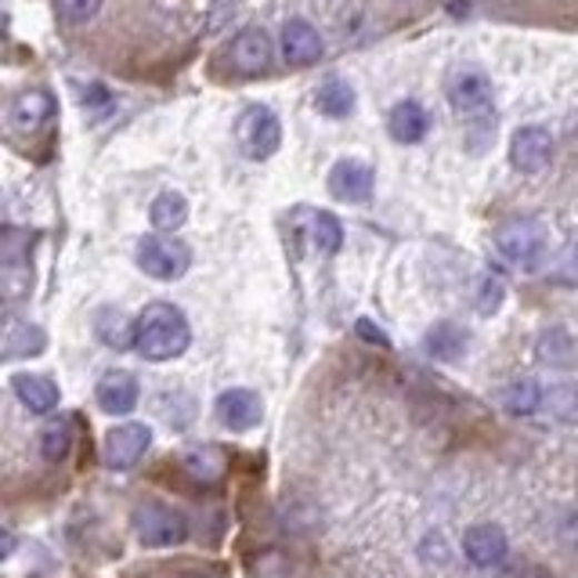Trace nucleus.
Segmentation results:
<instances>
[{"instance_id":"nucleus-27","label":"nucleus","mask_w":578,"mask_h":578,"mask_svg":"<svg viewBox=\"0 0 578 578\" xmlns=\"http://www.w3.org/2000/svg\"><path fill=\"white\" fill-rule=\"evenodd\" d=\"M502 409L510 416H535L542 409V387L535 380H514L502 390Z\"/></svg>"},{"instance_id":"nucleus-11","label":"nucleus","mask_w":578,"mask_h":578,"mask_svg":"<svg viewBox=\"0 0 578 578\" xmlns=\"http://www.w3.org/2000/svg\"><path fill=\"white\" fill-rule=\"evenodd\" d=\"M376 188V170L361 159H340L329 170V192L340 202H369Z\"/></svg>"},{"instance_id":"nucleus-13","label":"nucleus","mask_w":578,"mask_h":578,"mask_svg":"<svg viewBox=\"0 0 578 578\" xmlns=\"http://www.w3.org/2000/svg\"><path fill=\"white\" fill-rule=\"evenodd\" d=\"M554 159V138L546 127H520L510 141V163L520 173H539Z\"/></svg>"},{"instance_id":"nucleus-3","label":"nucleus","mask_w":578,"mask_h":578,"mask_svg":"<svg viewBox=\"0 0 578 578\" xmlns=\"http://www.w3.org/2000/svg\"><path fill=\"white\" fill-rule=\"evenodd\" d=\"M130 528H134V539L149 549H170L181 546L188 535V520L181 510H173L167 502H138L130 510Z\"/></svg>"},{"instance_id":"nucleus-6","label":"nucleus","mask_w":578,"mask_h":578,"mask_svg":"<svg viewBox=\"0 0 578 578\" xmlns=\"http://www.w3.org/2000/svg\"><path fill=\"white\" fill-rule=\"evenodd\" d=\"M138 268L159 282H173L192 268V250L181 239H167V236H144L138 242Z\"/></svg>"},{"instance_id":"nucleus-33","label":"nucleus","mask_w":578,"mask_h":578,"mask_svg":"<svg viewBox=\"0 0 578 578\" xmlns=\"http://www.w3.org/2000/svg\"><path fill=\"white\" fill-rule=\"evenodd\" d=\"M80 101H83V106H91V109H94V106H109L112 98H109V91H106V87H101V83H91V87H87V91L80 94Z\"/></svg>"},{"instance_id":"nucleus-10","label":"nucleus","mask_w":578,"mask_h":578,"mask_svg":"<svg viewBox=\"0 0 578 578\" xmlns=\"http://www.w3.org/2000/svg\"><path fill=\"white\" fill-rule=\"evenodd\" d=\"M271 54L275 48L265 29H242V33L228 43V62L239 77H260V72H268Z\"/></svg>"},{"instance_id":"nucleus-26","label":"nucleus","mask_w":578,"mask_h":578,"mask_svg":"<svg viewBox=\"0 0 578 578\" xmlns=\"http://www.w3.org/2000/svg\"><path fill=\"white\" fill-rule=\"evenodd\" d=\"M149 221L156 231H178L188 221V199L181 192H159L149 207Z\"/></svg>"},{"instance_id":"nucleus-9","label":"nucleus","mask_w":578,"mask_h":578,"mask_svg":"<svg viewBox=\"0 0 578 578\" xmlns=\"http://www.w3.org/2000/svg\"><path fill=\"white\" fill-rule=\"evenodd\" d=\"M0 265H4V293H8V300H22L26 289H29V236L26 231L4 228Z\"/></svg>"},{"instance_id":"nucleus-5","label":"nucleus","mask_w":578,"mask_h":578,"mask_svg":"<svg viewBox=\"0 0 578 578\" xmlns=\"http://www.w3.org/2000/svg\"><path fill=\"white\" fill-rule=\"evenodd\" d=\"M236 144L246 159H271L282 144V123L268 106H246L236 120Z\"/></svg>"},{"instance_id":"nucleus-15","label":"nucleus","mask_w":578,"mask_h":578,"mask_svg":"<svg viewBox=\"0 0 578 578\" xmlns=\"http://www.w3.org/2000/svg\"><path fill=\"white\" fill-rule=\"evenodd\" d=\"M282 58L289 66H315L318 58H322V37H318V29L303 19H289L282 26Z\"/></svg>"},{"instance_id":"nucleus-31","label":"nucleus","mask_w":578,"mask_h":578,"mask_svg":"<svg viewBox=\"0 0 578 578\" xmlns=\"http://www.w3.org/2000/svg\"><path fill=\"white\" fill-rule=\"evenodd\" d=\"M101 8V0H54V11H58V19L69 22V26H83V22H91L94 14Z\"/></svg>"},{"instance_id":"nucleus-12","label":"nucleus","mask_w":578,"mask_h":578,"mask_svg":"<svg viewBox=\"0 0 578 578\" xmlns=\"http://www.w3.org/2000/svg\"><path fill=\"white\" fill-rule=\"evenodd\" d=\"M149 445H152V430L144 423H123V427L109 430L106 467L109 470H130L144 452H149Z\"/></svg>"},{"instance_id":"nucleus-23","label":"nucleus","mask_w":578,"mask_h":578,"mask_svg":"<svg viewBox=\"0 0 578 578\" xmlns=\"http://www.w3.org/2000/svg\"><path fill=\"white\" fill-rule=\"evenodd\" d=\"M427 351L438 358V361H452L459 358L462 351H467V343H470V332L456 326V322H438L430 332H427Z\"/></svg>"},{"instance_id":"nucleus-22","label":"nucleus","mask_w":578,"mask_h":578,"mask_svg":"<svg viewBox=\"0 0 578 578\" xmlns=\"http://www.w3.org/2000/svg\"><path fill=\"white\" fill-rule=\"evenodd\" d=\"M94 332H98L101 343L112 347V351H127V347H134L138 322H130L123 311L106 308V311H98V318H94Z\"/></svg>"},{"instance_id":"nucleus-7","label":"nucleus","mask_w":578,"mask_h":578,"mask_svg":"<svg viewBox=\"0 0 578 578\" xmlns=\"http://www.w3.org/2000/svg\"><path fill=\"white\" fill-rule=\"evenodd\" d=\"M217 412V423L231 434H246L253 430L260 419H265V401H260L257 390H246V387H231L225 390L221 398L213 405Z\"/></svg>"},{"instance_id":"nucleus-29","label":"nucleus","mask_w":578,"mask_h":578,"mask_svg":"<svg viewBox=\"0 0 578 578\" xmlns=\"http://www.w3.org/2000/svg\"><path fill=\"white\" fill-rule=\"evenodd\" d=\"M72 448V423L69 419H51L48 427L40 430V456L48 462H62Z\"/></svg>"},{"instance_id":"nucleus-34","label":"nucleus","mask_w":578,"mask_h":578,"mask_svg":"<svg viewBox=\"0 0 578 578\" xmlns=\"http://www.w3.org/2000/svg\"><path fill=\"white\" fill-rule=\"evenodd\" d=\"M11 549H14V535L8 531V535H4V557H11Z\"/></svg>"},{"instance_id":"nucleus-1","label":"nucleus","mask_w":578,"mask_h":578,"mask_svg":"<svg viewBox=\"0 0 578 578\" xmlns=\"http://www.w3.org/2000/svg\"><path fill=\"white\" fill-rule=\"evenodd\" d=\"M138 322V337H134V351L144 361H170L181 358L192 343V329H188V318L181 308L173 303H144V311L134 318Z\"/></svg>"},{"instance_id":"nucleus-4","label":"nucleus","mask_w":578,"mask_h":578,"mask_svg":"<svg viewBox=\"0 0 578 578\" xmlns=\"http://www.w3.org/2000/svg\"><path fill=\"white\" fill-rule=\"evenodd\" d=\"M496 250L520 271H535L546 253V228L535 217H510L496 228Z\"/></svg>"},{"instance_id":"nucleus-30","label":"nucleus","mask_w":578,"mask_h":578,"mask_svg":"<svg viewBox=\"0 0 578 578\" xmlns=\"http://www.w3.org/2000/svg\"><path fill=\"white\" fill-rule=\"evenodd\" d=\"M502 300H506V286L502 279H496V275H485L481 282H477V293H474V308L477 315H485L491 318L499 308H502Z\"/></svg>"},{"instance_id":"nucleus-17","label":"nucleus","mask_w":578,"mask_h":578,"mask_svg":"<svg viewBox=\"0 0 578 578\" xmlns=\"http://www.w3.org/2000/svg\"><path fill=\"white\" fill-rule=\"evenodd\" d=\"M387 130L398 144H419L430 130V116L419 101H398L387 116Z\"/></svg>"},{"instance_id":"nucleus-16","label":"nucleus","mask_w":578,"mask_h":578,"mask_svg":"<svg viewBox=\"0 0 578 578\" xmlns=\"http://www.w3.org/2000/svg\"><path fill=\"white\" fill-rule=\"evenodd\" d=\"M94 398L101 405V412L127 416V412H134V405H138V380L130 372H109V376H101Z\"/></svg>"},{"instance_id":"nucleus-2","label":"nucleus","mask_w":578,"mask_h":578,"mask_svg":"<svg viewBox=\"0 0 578 578\" xmlns=\"http://www.w3.org/2000/svg\"><path fill=\"white\" fill-rule=\"evenodd\" d=\"M448 106L459 112L467 127H485L488 134L496 130V109H491V80L485 69L477 66H456L445 80Z\"/></svg>"},{"instance_id":"nucleus-14","label":"nucleus","mask_w":578,"mask_h":578,"mask_svg":"<svg viewBox=\"0 0 578 578\" xmlns=\"http://www.w3.org/2000/svg\"><path fill=\"white\" fill-rule=\"evenodd\" d=\"M462 554L474 568H499L510 554V542H506V531L499 525H474L462 535Z\"/></svg>"},{"instance_id":"nucleus-25","label":"nucleus","mask_w":578,"mask_h":578,"mask_svg":"<svg viewBox=\"0 0 578 578\" xmlns=\"http://www.w3.org/2000/svg\"><path fill=\"white\" fill-rule=\"evenodd\" d=\"M308 239H311V246L318 253L332 257L343 246V228L329 210H311L308 213Z\"/></svg>"},{"instance_id":"nucleus-24","label":"nucleus","mask_w":578,"mask_h":578,"mask_svg":"<svg viewBox=\"0 0 578 578\" xmlns=\"http://www.w3.org/2000/svg\"><path fill=\"white\" fill-rule=\"evenodd\" d=\"M542 412L554 419V423H564V427L578 423V387L575 383H549L542 390Z\"/></svg>"},{"instance_id":"nucleus-35","label":"nucleus","mask_w":578,"mask_h":578,"mask_svg":"<svg viewBox=\"0 0 578 578\" xmlns=\"http://www.w3.org/2000/svg\"><path fill=\"white\" fill-rule=\"evenodd\" d=\"M181 578H210V575H181Z\"/></svg>"},{"instance_id":"nucleus-8","label":"nucleus","mask_w":578,"mask_h":578,"mask_svg":"<svg viewBox=\"0 0 578 578\" xmlns=\"http://www.w3.org/2000/svg\"><path fill=\"white\" fill-rule=\"evenodd\" d=\"M54 112H58V101L51 91H43V87H26V91L11 98L8 120L19 134H37V130H43L54 120Z\"/></svg>"},{"instance_id":"nucleus-19","label":"nucleus","mask_w":578,"mask_h":578,"mask_svg":"<svg viewBox=\"0 0 578 578\" xmlns=\"http://www.w3.org/2000/svg\"><path fill=\"white\" fill-rule=\"evenodd\" d=\"M43 347H48V332L33 322H22V318H8L4 329V358H37Z\"/></svg>"},{"instance_id":"nucleus-32","label":"nucleus","mask_w":578,"mask_h":578,"mask_svg":"<svg viewBox=\"0 0 578 578\" xmlns=\"http://www.w3.org/2000/svg\"><path fill=\"white\" fill-rule=\"evenodd\" d=\"M355 332H358V337L366 340V343H372V347H390L387 332H383L380 326H376L372 318H358V322H355Z\"/></svg>"},{"instance_id":"nucleus-28","label":"nucleus","mask_w":578,"mask_h":578,"mask_svg":"<svg viewBox=\"0 0 578 578\" xmlns=\"http://www.w3.org/2000/svg\"><path fill=\"white\" fill-rule=\"evenodd\" d=\"M539 355H542L546 366L571 369L578 361V347L564 329H549V332H542V340H539Z\"/></svg>"},{"instance_id":"nucleus-21","label":"nucleus","mask_w":578,"mask_h":578,"mask_svg":"<svg viewBox=\"0 0 578 578\" xmlns=\"http://www.w3.org/2000/svg\"><path fill=\"white\" fill-rule=\"evenodd\" d=\"M14 395H19V401L26 405L29 412H51L58 409V387L48 380V376H37V372H22L14 376Z\"/></svg>"},{"instance_id":"nucleus-20","label":"nucleus","mask_w":578,"mask_h":578,"mask_svg":"<svg viewBox=\"0 0 578 578\" xmlns=\"http://www.w3.org/2000/svg\"><path fill=\"white\" fill-rule=\"evenodd\" d=\"M315 106L329 120H347L355 112V87L343 77H326L315 91Z\"/></svg>"},{"instance_id":"nucleus-18","label":"nucleus","mask_w":578,"mask_h":578,"mask_svg":"<svg viewBox=\"0 0 578 578\" xmlns=\"http://www.w3.org/2000/svg\"><path fill=\"white\" fill-rule=\"evenodd\" d=\"M181 470L192 477L196 485L210 488L228 474V456L217 445H202V448H192V452L181 459Z\"/></svg>"}]
</instances>
